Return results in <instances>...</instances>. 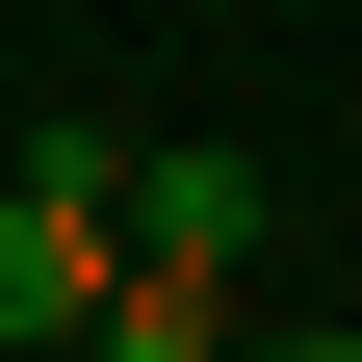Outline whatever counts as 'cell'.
<instances>
[{"mask_svg": "<svg viewBox=\"0 0 362 362\" xmlns=\"http://www.w3.org/2000/svg\"><path fill=\"white\" fill-rule=\"evenodd\" d=\"M129 259L233 310V285H259V156H129Z\"/></svg>", "mask_w": 362, "mask_h": 362, "instance_id": "cell-1", "label": "cell"}, {"mask_svg": "<svg viewBox=\"0 0 362 362\" xmlns=\"http://www.w3.org/2000/svg\"><path fill=\"white\" fill-rule=\"evenodd\" d=\"M104 285H129V233H104V207H26V181H0V362H26V337H78Z\"/></svg>", "mask_w": 362, "mask_h": 362, "instance_id": "cell-2", "label": "cell"}, {"mask_svg": "<svg viewBox=\"0 0 362 362\" xmlns=\"http://www.w3.org/2000/svg\"><path fill=\"white\" fill-rule=\"evenodd\" d=\"M78 362H233V310H207V285H156V259H129V285L78 310Z\"/></svg>", "mask_w": 362, "mask_h": 362, "instance_id": "cell-3", "label": "cell"}, {"mask_svg": "<svg viewBox=\"0 0 362 362\" xmlns=\"http://www.w3.org/2000/svg\"><path fill=\"white\" fill-rule=\"evenodd\" d=\"M233 362H362V337H233Z\"/></svg>", "mask_w": 362, "mask_h": 362, "instance_id": "cell-4", "label": "cell"}]
</instances>
